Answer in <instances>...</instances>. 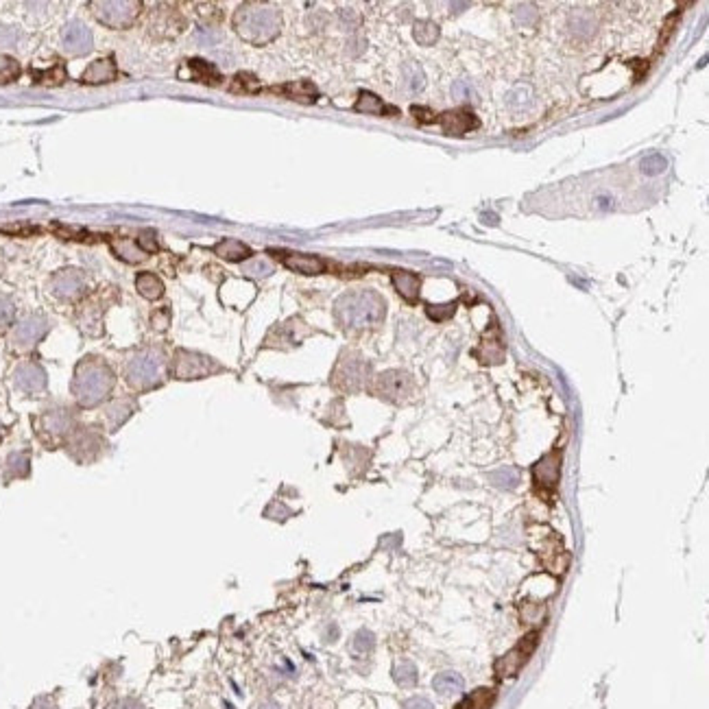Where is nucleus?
Returning <instances> with one entry per match:
<instances>
[{
    "label": "nucleus",
    "instance_id": "nucleus-37",
    "mask_svg": "<svg viewBox=\"0 0 709 709\" xmlns=\"http://www.w3.org/2000/svg\"><path fill=\"white\" fill-rule=\"evenodd\" d=\"M37 83H46V85H61L65 81V70L61 63H55L51 70L46 73H35Z\"/></svg>",
    "mask_w": 709,
    "mask_h": 709
},
{
    "label": "nucleus",
    "instance_id": "nucleus-35",
    "mask_svg": "<svg viewBox=\"0 0 709 709\" xmlns=\"http://www.w3.org/2000/svg\"><path fill=\"white\" fill-rule=\"evenodd\" d=\"M404 81H406V87L410 92H419L424 87L426 79H424V73L417 63H406L404 65Z\"/></svg>",
    "mask_w": 709,
    "mask_h": 709
},
{
    "label": "nucleus",
    "instance_id": "nucleus-47",
    "mask_svg": "<svg viewBox=\"0 0 709 709\" xmlns=\"http://www.w3.org/2000/svg\"><path fill=\"white\" fill-rule=\"evenodd\" d=\"M452 94H454V99H458V101H468V99L474 96V90H472V87H470L468 83H465V81H458V83L452 87Z\"/></svg>",
    "mask_w": 709,
    "mask_h": 709
},
{
    "label": "nucleus",
    "instance_id": "nucleus-15",
    "mask_svg": "<svg viewBox=\"0 0 709 709\" xmlns=\"http://www.w3.org/2000/svg\"><path fill=\"white\" fill-rule=\"evenodd\" d=\"M63 49L73 55H85L92 51V31L81 22H70L61 33Z\"/></svg>",
    "mask_w": 709,
    "mask_h": 709
},
{
    "label": "nucleus",
    "instance_id": "nucleus-12",
    "mask_svg": "<svg viewBox=\"0 0 709 709\" xmlns=\"http://www.w3.org/2000/svg\"><path fill=\"white\" fill-rule=\"evenodd\" d=\"M51 288H53V295H55V297L70 301V299H77V297L83 293L85 280H83L81 271L65 269V271H59V273L51 280Z\"/></svg>",
    "mask_w": 709,
    "mask_h": 709
},
{
    "label": "nucleus",
    "instance_id": "nucleus-19",
    "mask_svg": "<svg viewBox=\"0 0 709 709\" xmlns=\"http://www.w3.org/2000/svg\"><path fill=\"white\" fill-rule=\"evenodd\" d=\"M116 75H118V70H116L114 59H96L85 68V73L81 75V81L92 83V85L112 83V81H116Z\"/></svg>",
    "mask_w": 709,
    "mask_h": 709
},
{
    "label": "nucleus",
    "instance_id": "nucleus-44",
    "mask_svg": "<svg viewBox=\"0 0 709 709\" xmlns=\"http://www.w3.org/2000/svg\"><path fill=\"white\" fill-rule=\"evenodd\" d=\"M454 310H456V303H448V306H428V315H430V319L443 321V319L452 317V315H454Z\"/></svg>",
    "mask_w": 709,
    "mask_h": 709
},
{
    "label": "nucleus",
    "instance_id": "nucleus-45",
    "mask_svg": "<svg viewBox=\"0 0 709 709\" xmlns=\"http://www.w3.org/2000/svg\"><path fill=\"white\" fill-rule=\"evenodd\" d=\"M170 323V313L166 308H160V310H155V313L151 315V325L158 330V332H164Z\"/></svg>",
    "mask_w": 709,
    "mask_h": 709
},
{
    "label": "nucleus",
    "instance_id": "nucleus-4",
    "mask_svg": "<svg viewBox=\"0 0 709 709\" xmlns=\"http://www.w3.org/2000/svg\"><path fill=\"white\" fill-rule=\"evenodd\" d=\"M166 369V353L160 347H144L129 356L125 365L127 384L136 391H149L162 384V375Z\"/></svg>",
    "mask_w": 709,
    "mask_h": 709
},
{
    "label": "nucleus",
    "instance_id": "nucleus-52",
    "mask_svg": "<svg viewBox=\"0 0 709 709\" xmlns=\"http://www.w3.org/2000/svg\"><path fill=\"white\" fill-rule=\"evenodd\" d=\"M258 709H280V707H277L275 703H271V701H269V703H262Z\"/></svg>",
    "mask_w": 709,
    "mask_h": 709
},
{
    "label": "nucleus",
    "instance_id": "nucleus-10",
    "mask_svg": "<svg viewBox=\"0 0 709 709\" xmlns=\"http://www.w3.org/2000/svg\"><path fill=\"white\" fill-rule=\"evenodd\" d=\"M75 430V417L68 408H53L44 413L37 422V434L44 441H61Z\"/></svg>",
    "mask_w": 709,
    "mask_h": 709
},
{
    "label": "nucleus",
    "instance_id": "nucleus-27",
    "mask_svg": "<svg viewBox=\"0 0 709 709\" xmlns=\"http://www.w3.org/2000/svg\"><path fill=\"white\" fill-rule=\"evenodd\" d=\"M188 68H190V79L192 81H199V83H208V85H218V81L223 79L218 75V70L214 68L212 63L208 61H201V59H192L188 61Z\"/></svg>",
    "mask_w": 709,
    "mask_h": 709
},
{
    "label": "nucleus",
    "instance_id": "nucleus-28",
    "mask_svg": "<svg viewBox=\"0 0 709 709\" xmlns=\"http://www.w3.org/2000/svg\"><path fill=\"white\" fill-rule=\"evenodd\" d=\"M496 701V692L489 690V688H480L476 692H472L470 696H465L456 709H489Z\"/></svg>",
    "mask_w": 709,
    "mask_h": 709
},
{
    "label": "nucleus",
    "instance_id": "nucleus-18",
    "mask_svg": "<svg viewBox=\"0 0 709 709\" xmlns=\"http://www.w3.org/2000/svg\"><path fill=\"white\" fill-rule=\"evenodd\" d=\"M280 260L288 269L301 275H319L325 271V260L313 253H280Z\"/></svg>",
    "mask_w": 709,
    "mask_h": 709
},
{
    "label": "nucleus",
    "instance_id": "nucleus-46",
    "mask_svg": "<svg viewBox=\"0 0 709 709\" xmlns=\"http://www.w3.org/2000/svg\"><path fill=\"white\" fill-rule=\"evenodd\" d=\"M528 103V90L526 87H517L515 92L508 94V105L511 107H524Z\"/></svg>",
    "mask_w": 709,
    "mask_h": 709
},
{
    "label": "nucleus",
    "instance_id": "nucleus-8",
    "mask_svg": "<svg viewBox=\"0 0 709 709\" xmlns=\"http://www.w3.org/2000/svg\"><path fill=\"white\" fill-rule=\"evenodd\" d=\"M537 639H539V633L533 631V633H528L524 639L517 641V646L513 651H508L504 657H500L496 661V677L498 679H511L515 677L524 666H526V661L530 659V655L535 653L537 648Z\"/></svg>",
    "mask_w": 709,
    "mask_h": 709
},
{
    "label": "nucleus",
    "instance_id": "nucleus-26",
    "mask_svg": "<svg viewBox=\"0 0 709 709\" xmlns=\"http://www.w3.org/2000/svg\"><path fill=\"white\" fill-rule=\"evenodd\" d=\"M136 288H138V293L144 297V299H160L164 295V282L155 275V273H138L136 277Z\"/></svg>",
    "mask_w": 709,
    "mask_h": 709
},
{
    "label": "nucleus",
    "instance_id": "nucleus-3",
    "mask_svg": "<svg viewBox=\"0 0 709 709\" xmlns=\"http://www.w3.org/2000/svg\"><path fill=\"white\" fill-rule=\"evenodd\" d=\"M280 27H282V18H280L277 9L267 7V5L247 3V5H242L234 15L236 33L242 39L256 44V46L275 39L277 33H280Z\"/></svg>",
    "mask_w": 709,
    "mask_h": 709
},
{
    "label": "nucleus",
    "instance_id": "nucleus-48",
    "mask_svg": "<svg viewBox=\"0 0 709 709\" xmlns=\"http://www.w3.org/2000/svg\"><path fill=\"white\" fill-rule=\"evenodd\" d=\"M410 112H413V116H415L419 123H424V125H428V123H437V114L430 112V109H426V107H413Z\"/></svg>",
    "mask_w": 709,
    "mask_h": 709
},
{
    "label": "nucleus",
    "instance_id": "nucleus-23",
    "mask_svg": "<svg viewBox=\"0 0 709 709\" xmlns=\"http://www.w3.org/2000/svg\"><path fill=\"white\" fill-rule=\"evenodd\" d=\"M134 410H136V402L134 400H129V397H120V400H116L112 406L107 408V413H105L109 430L120 428L127 422V419L134 415Z\"/></svg>",
    "mask_w": 709,
    "mask_h": 709
},
{
    "label": "nucleus",
    "instance_id": "nucleus-21",
    "mask_svg": "<svg viewBox=\"0 0 709 709\" xmlns=\"http://www.w3.org/2000/svg\"><path fill=\"white\" fill-rule=\"evenodd\" d=\"M214 253L218 258H223L227 262H242V260H247L251 258V249L245 245V242H240L236 238H225V240H220L218 245H214Z\"/></svg>",
    "mask_w": 709,
    "mask_h": 709
},
{
    "label": "nucleus",
    "instance_id": "nucleus-32",
    "mask_svg": "<svg viewBox=\"0 0 709 709\" xmlns=\"http://www.w3.org/2000/svg\"><path fill=\"white\" fill-rule=\"evenodd\" d=\"M415 39L422 44V46H432L439 39V27L430 20H422L415 25Z\"/></svg>",
    "mask_w": 709,
    "mask_h": 709
},
{
    "label": "nucleus",
    "instance_id": "nucleus-39",
    "mask_svg": "<svg viewBox=\"0 0 709 709\" xmlns=\"http://www.w3.org/2000/svg\"><path fill=\"white\" fill-rule=\"evenodd\" d=\"M373 646H375V637H373V633H371V631H367V629L358 631V633H356V637H353V651H356V653H360V655H365V653L373 651Z\"/></svg>",
    "mask_w": 709,
    "mask_h": 709
},
{
    "label": "nucleus",
    "instance_id": "nucleus-1",
    "mask_svg": "<svg viewBox=\"0 0 709 709\" xmlns=\"http://www.w3.org/2000/svg\"><path fill=\"white\" fill-rule=\"evenodd\" d=\"M116 375L103 358L87 356L83 358L73 378V395L83 408H94L101 402H105L109 393L114 391Z\"/></svg>",
    "mask_w": 709,
    "mask_h": 709
},
{
    "label": "nucleus",
    "instance_id": "nucleus-33",
    "mask_svg": "<svg viewBox=\"0 0 709 709\" xmlns=\"http://www.w3.org/2000/svg\"><path fill=\"white\" fill-rule=\"evenodd\" d=\"M114 251L125 262H142L146 258L144 251H140V247L134 245V240H116L114 242Z\"/></svg>",
    "mask_w": 709,
    "mask_h": 709
},
{
    "label": "nucleus",
    "instance_id": "nucleus-31",
    "mask_svg": "<svg viewBox=\"0 0 709 709\" xmlns=\"http://www.w3.org/2000/svg\"><path fill=\"white\" fill-rule=\"evenodd\" d=\"M489 480L498 487V489H515L520 484V472L515 468H502L489 474Z\"/></svg>",
    "mask_w": 709,
    "mask_h": 709
},
{
    "label": "nucleus",
    "instance_id": "nucleus-24",
    "mask_svg": "<svg viewBox=\"0 0 709 709\" xmlns=\"http://www.w3.org/2000/svg\"><path fill=\"white\" fill-rule=\"evenodd\" d=\"M353 109H356V112H363V114H378V116L391 114V116H397V109L384 105L382 99H378V96L371 94V92H365V90L358 94V101H356V105H353Z\"/></svg>",
    "mask_w": 709,
    "mask_h": 709
},
{
    "label": "nucleus",
    "instance_id": "nucleus-14",
    "mask_svg": "<svg viewBox=\"0 0 709 709\" xmlns=\"http://www.w3.org/2000/svg\"><path fill=\"white\" fill-rule=\"evenodd\" d=\"M101 446H103L101 437H99L96 432H92V430H79V432H73V437H70V441H68V450H70V454H73L77 460H81V463L96 458Z\"/></svg>",
    "mask_w": 709,
    "mask_h": 709
},
{
    "label": "nucleus",
    "instance_id": "nucleus-29",
    "mask_svg": "<svg viewBox=\"0 0 709 709\" xmlns=\"http://www.w3.org/2000/svg\"><path fill=\"white\" fill-rule=\"evenodd\" d=\"M29 454L27 452H13L7 456V476L9 478H25L29 476Z\"/></svg>",
    "mask_w": 709,
    "mask_h": 709
},
{
    "label": "nucleus",
    "instance_id": "nucleus-9",
    "mask_svg": "<svg viewBox=\"0 0 709 709\" xmlns=\"http://www.w3.org/2000/svg\"><path fill=\"white\" fill-rule=\"evenodd\" d=\"M373 393L387 402H404L413 393V378L406 371H384L375 378Z\"/></svg>",
    "mask_w": 709,
    "mask_h": 709
},
{
    "label": "nucleus",
    "instance_id": "nucleus-13",
    "mask_svg": "<svg viewBox=\"0 0 709 709\" xmlns=\"http://www.w3.org/2000/svg\"><path fill=\"white\" fill-rule=\"evenodd\" d=\"M49 332V321L44 317H29L22 321L15 330H13V343L22 349L33 347L35 343H39Z\"/></svg>",
    "mask_w": 709,
    "mask_h": 709
},
{
    "label": "nucleus",
    "instance_id": "nucleus-20",
    "mask_svg": "<svg viewBox=\"0 0 709 709\" xmlns=\"http://www.w3.org/2000/svg\"><path fill=\"white\" fill-rule=\"evenodd\" d=\"M393 286L406 301L415 303L417 297H419V288H422V280L410 271H395L393 273Z\"/></svg>",
    "mask_w": 709,
    "mask_h": 709
},
{
    "label": "nucleus",
    "instance_id": "nucleus-11",
    "mask_svg": "<svg viewBox=\"0 0 709 709\" xmlns=\"http://www.w3.org/2000/svg\"><path fill=\"white\" fill-rule=\"evenodd\" d=\"M13 382L22 393H42L46 389V371H44L37 363H22L13 371Z\"/></svg>",
    "mask_w": 709,
    "mask_h": 709
},
{
    "label": "nucleus",
    "instance_id": "nucleus-25",
    "mask_svg": "<svg viewBox=\"0 0 709 709\" xmlns=\"http://www.w3.org/2000/svg\"><path fill=\"white\" fill-rule=\"evenodd\" d=\"M432 688L439 696H454V694L463 692L465 681L456 672H441L432 679Z\"/></svg>",
    "mask_w": 709,
    "mask_h": 709
},
{
    "label": "nucleus",
    "instance_id": "nucleus-40",
    "mask_svg": "<svg viewBox=\"0 0 709 709\" xmlns=\"http://www.w3.org/2000/svg\"><path fill=\"white\" fill-rule=\"evenodd\" d=\"M20 77V65L13 59H5L0 63V83H11Z\"/></svg>",
    "mask_w": 709,
    "mask_h": 709
},
{
    "label": "nucleus",
    "instance_id": "nucleus-36",
    "mask_svg": "<svg viewBox=\"0 0 709 709\" xmlns=\"http://www.w3.org/2000/svg\"><path fill=\"white\" fill-rule=\"evenodd\" d=\"M639 168H641V172H644V175L655 177V175H661L663 170H666V160H663V155L653 153V155H648V158L641 160Z\"/></svg>",
    "mask_w": 709,
    "mask_h": 709
},
{
    "label": "nucleus",
    "instance_id": "nucleus-42",
    "mask_svg": "<svg viewBox=\"0 0 709 709\" xmlns=\"http://www.w3.org/2000/svg\"><path fill=\"white\" fill-rule=\"evenodd\" d=\"M136 245H138V247H140V251H144V253H155V251L160 249L158 240H155V236H153L151 232H142V234H140V238L136 240Z\"/></svg>",
    "mask_w": 709,
    "mask_h": 709
},
{
    "label": "nucleus",
    "instance_id": "nucleus-43",
    "mask_svg": "<svg viewBox=\"0 0 709 709\" xmlns=\"http://www.w3.org/2000/svg\"><path fill=\"white\" fill-rule=\"evenodd\" d=\"M572 20H576V27H579L576 31H579L581 35H587L594 29V18L589 13H585V11H576L572 15Z\"/></svg>",
    "mask_w": 709,
    "mask_h": 709
},
{
    "label": "nucleus",
    "instance_id": "nucleus-6",
    "mask_svg": "<svg viewBox=\"0 0 709 709\" xmlns=\"http://www.w3.org/2000/svg\"><path fill=\"white\" fill-rule=\"evenodd\" d=\"M94 15L109 29H129L142 11L140 0H101L92 3Z\"/></svg>",
    "mask_w": 709,
    "mask_h": 709
},
{
    "label": "nucleus",
    "instance_id": "nucleus-17",
    "mask_svg": "<svg viewBox=\"0 0 709 709\" xmlns=\"http://www.w3.org/2000/svg\"><path fill=\"white\" fill-rule=\"evenodd\" d=\"M535 482L541 484L544 489H555L561 478V452H550L535 465Z\"/></svg>",
    "mask_w": 709,
    "mask_h": 709
},
{
    "label": "nucleus",
    "instance_id": "nucleus-22",
    "mask_svg": "<svg viewBox=\"0 0 709 709\" xmlns=\"http://www.w3.org/2000/svg\"><path fill=\"white\" fill-rule=\"evenodd\" d=\"M275 92L299 101V103H315L317 101V87L310 83V81H293V83H286L282 87H275Z\"/></svg>",
    "mask_w": 709,
    "mask_h": 709
},
{
    "label": "nucleus",
    "instance_id": "nucleus-50",
    "mask_svg": "<svg viewBox=\"0 0 709 709\" xmlns=\"http://www.w3.org/2000/svg\"><path fill=\"white\" fill-rule=\"evenodd\" d=\"M256 271H260L258 275H269V273H271V267H269V264H264V262H256V264H251V267L247 269V273L256 275Z\"/></svg>",
    "mask_w": 709,
    "mask_h": 709
},
{
    "label": "nucleus",
    "instance_id": "nucleus-16",
    "mask_svg": "<svg viewBox=\"0 0 709 709\" xmlns=\"http://www.w3.org/2000/svg\"><path fill=\"white\" fill-rule=\"evenodd\" d=\"M448 136H465L468 131L478 127V118L470 109H456V112H446L437 118Z\"/></svg>",
    "mask_w": 709,
    "mask_h": 709
},
{
    "label": "nucleus",
    "instance_id": "nucleus-30",
    "mask_svg": "<svg viewBox=\"0 0 709 709\" xmlns=\"http://www.w3.org/2000/svg\"><path fill=\"white\" fill-rule=\"evenodd\" d=\"M417 668L413 661H400L397 666L393 668V679L400 688H413L417 683Z\"/></svg>",
    "mask_w": 709,
    "mask_h": 709
},
{
    "label": "nucleus",
    "instance_id": "nucleus-51",
    "mask_svg": "<svg viewBox=\"0 0 709 709\" xmlns=\"http://www.w3.org/2000/svg\"><path fill=\"white\" fill-rule=\"evenodd\" d=\"M107 709H142L140 703L136 701H120V703H114L112 707H107Z\"/></svg>",
    "mask_w": 709,
    "mask_h": 709
},
{
    "label": "nucleus",
    "instance_id": "nucleus-5",
    "mask_svg": "<svg viewBox=\"0 0 709 709\" xmlns=\"http://www.w3.org/2000/svg\"><path fill=\"white\" fill-rule=\"evenodd\" d=\"M369 380V363L356 351H345L341 353V358L332 373V384L339 391H360Z\"/></svg>",
    "mask_w": 709,
    "mask_h": 709
},
{
    "label": "nucleus",
    "instance_id": "nucleus-7",
    "mask_svg": "<svg viewBox=\"0 0 709 709\" xmlns=\"http://www.w3.org/2000/svg\"><path fill=\"white\" fill-rule=\"evenodd\" d=\"M218 371H223V367L214 363L212 358L203 356V353L177 349L172 356V378L177 380H199Z\"/></svg>",
    "mask_w": 709,
    "mask_h": 709
},
{
    "label": "nucleus",
    "instance_id": "nucleus-38",
    "mask_svg": "<svg viewBox=\"0 0 709 709\" xmlns=\"http://www.w3.org/2000/svg\"><path fill=\"white\" fill-rule=\"evenodd\" d=\"M232 90L234 92H245V94H251V92H258V79L249 73H240L234 77V85H232Z\"/></svg>",
    "mask_w": 709,
    "mask_h": 709
},
{
    "label": "nucleus",
    "instance_id": "nucleus-41",
    "mask_svg": "<svg viewBox=\"0 0 709 709\" xmlns=\"http://www.w3.org/2000/svg\"><path fill=\"white\" fill-rule=\"evenodd\" d=\"M11 319H13V303L0 295V332L11 323Z\"/></svg>",
    "mask_w": 709,
    "mask_h": 709
},
{
    "label": "nucleus",
    "instance_id": "nucleus-2",
    "mask_svg": "<svg viewBox=\"0 0 709 709\" xmlns=\"http://www.w3.org/2000/svg\"><path fill=\"white\" fill-rule=\"evenodd\" d=\"M387 313V306L384 299L373 293V291H356V293H347L343 295L337 306H334V315L337 321L345 327V330H367V327H375L378 323H382Z\"/></svg>",
    "mask_w": 709,
    "mask_h": 709
},
{
    "label": "nucleus",
    "instance_id": "nucleus-49",
    "mask_svg": "<svg viewBox=\"0 0 709 709\" xmlns=\"http://www.w3.org/2000/svg\"><path fill=\"white\" fill-rule=\"evenodd\" d=\"M404 709H432V703L424 696H413L404 701Z\"/></svg>",
    "mask_w": 709,
    "mask_h": 709
},
{
    "label": "nucleus",
    "instance_id": "nucleus-53",
    "mask_svg": "<svg viewBox=\"0 0 709 709\" xmlns=\"http://www.w3.org/2000/svg\"><path fill=\"white\" fill-rule=\"evenodd\" d=\"M3 432H5V428H3V424H0V439H3Z\"/></svg>",
    "mask_w": 709,
    "mask_h": 709
},
{
    "label": "nucleus",
    "instance_id": "nucleus-34",
    "mask_svg": "<svg viewBox=\"0 0 709 709\" xmlns=\"http://www.w3.org/2000/svg\"><path fill=\"white\" fill-rule=\"evenodd\" d=\"M295 323H297V319H293V321H288V323L280 325V327L273 332V334L277 337L275 345H282V347H286V345H297V343L301 341V337H299V334H295V332H293ZM273 334H271V337H273Z\"/></svg>",
    "mask_w": 709,
    "mask_h": 709
}]
</instances>
